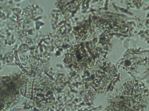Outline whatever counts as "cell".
<instances>
[{
  "instance_id": "6da1fadb",
  "label": "cell",
  "mask_w": 149,
  "mask_h": 111,
  "mask_svg": "<svg viewBox=\"0 0 149 111\" xmlns=\"http://www.w3.org/2000/svg\"><path fill=\"white\" fill-rule=\"evenodd\" d=\"M146 89L139 81L129 79L123 84L120 92V111H143L147 102Z\"/></svg>"
}]
</instances>
